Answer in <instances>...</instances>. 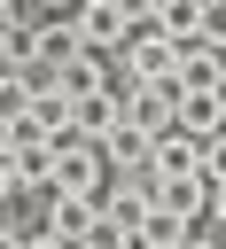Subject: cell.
<instances>
[{"instance_id": "cell-6", "label": "cell", "mask_w": 226, "mask_h": 249, "mask_svg": "<svg viewBox=\"0 0 226 249\" xmlns=\"http://www.w3.org/2000/svg\"><path fill=\"white\" fill-rule=\"evenodd\" d=\"M125 124V86H101V93H78V140L101 148L109 132Z\"/></svg>"}, {"instance_id": "cell-7", "label": "cell", "mask_w": 226, "mask_h": 249, "mask_svg": "<svg viewBox=\"0 0 226 249\" xmlns=\"http://www.w3.org/2000/svg\"><path fill=\"white\" fill-rule=\"evenodd\" d=\"M148 171H156L164 187H179V179H203V140H187V132H164Z\"/></svg>"}, {"instance_id": "cell-1", "label": "cell", "mask_w": 226, "mask_h": 249, "mask_svg": "<svg viewBox=\"0 0 226 249\" xmlns=\"http://www.w3.org/2000/svg\"><path fill=\"white\" fill-rule=\"evenodd\" d=\"M86 54H94V47H86L78 16H39V47H31V70H39V78H70Z\"/></svg>"}, {"instance_id": "cell-2", "label": "cell", "mask_w": 226, "mask_h": 249, "mask_svg": "<svg viewBox=\"0 0 226 249\" xmlns=\"http://www.w3.org/2000/svg\"><path fill=\"white\" fill-rule=\"evenodd\" d=\"M109 179H117V171H109V156H101V148H55V179H47L55 195L101 202V195H109Z\"/></svg>"}, {"instance_id": "cell-4", "label": "cell", "mask_w": 226, "mask_h": 249, "mask_svg": "<svg viewBox=\"0 0 226 249\" xmlns=\"http://www.w3.org/2000/svg\"><path fill=\"white\" fill-rule=\"evenodd\" d=\"M101 156H109V171H117V179H140V171L156 163V132L125 117V124H117V132L101 140Z\"/></svg>"}, {"instance_id": "cell-8", "label": "cell", "mask_w": 226, "mask_h": 249, "mask_svg": "<svg viewBox=\"0 0 226 249\" xmlns=\"http://www.w3.org/2000/svg\"><path fill=\"white\" fill-rule=\"evenodd\" d=\"M0 249H78V241H62V233H47V226H31V233H23V226H8V241H0Z\"/></svg>"}, {"instance_id": "cell-9", "label": "cell", "mask_w": 226, "mask_h": 249, "mask_svg": "<svg viewBox=\"0 0 226 249\" xmlns=\"http://www.w3.org/2000/svg\"><path fill=\"white\" fill-rule=\"evenodd\" d=\"M203 47H226V0H203Z\"/></svg>"}, {"instance_id": "cell-10", "label": "cell", "mask_w": 226, "mask_h": 249, "mask_svg": "<svg viewBox=\"0 0 226 249\" xmlns=\"http://www.w3.org/2000/svg\"><path fill=\"white\" fill-rule=\"evenodd\" d=\"M203 179H210V187H226V132L203 148Z\"/></svg>"}, {"instance_id": "cell-5", "label": "cell", "mask_w": 226, "mask_h": 249, "mask_svg": "<svg viewBox=\"0 0 226 249\" xmlns=\"http://www.w3.org/2000/svg\"><path fill=\"white\" fill-rule=\"evenodd\" d=\"M31 210H39V226H47V233H62V241H86V226L101 218V202H78V195H55V187H47V195H31Z\"/></svg>"}, {"instance_id": "cell-3", "label": "cell", "mask_w": 226, "mask_h": 249, "mask_svg": "<svg viewBox=\"0 0 226 249\" xmlns=\"http://www.w3.org/2000/svg\"><path fill=\"white\" fill-rule=\"evenodd\" d=\"M70 16H78V31H86L94 54L117 62V54L132 47V0H86V8H70Z\"/></svg>"}, {"instance_id": "cell-11", "label": "cell", "mask_w": 226, "mask_h": 249, "mask_svg": "<svg viewBox=\"0 0 226 249\" xmlns=\"http://www.w3.org/2000/svg\"><path fill=\"white\" fill-rule=\"evenodd\" d=\"M187 249H218V233H195V241H187Z\"/></svg>"}]
</instances>
